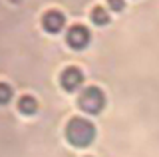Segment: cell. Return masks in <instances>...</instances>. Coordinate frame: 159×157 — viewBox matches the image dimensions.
I'll use <instances>...</instances> for the list:
<instances>
[{"mask_svg":"<svg viewBox=\"0 0 159 157\" xmlns=\"http://www.w3.org/2000/svg\"><path fill=\"white\" fill-rule=\"evenodd\" d=\"M89 38H92V34H89V30L86 26H82V24L70 26V30L66 34V42L70 44L72 50H84L89 44Z\"/></svg>","mask_w":159,"mask_h":157,"instance_id":"cell-3","label":"cell"},{"mask_svg":"<svg viewBox=\"0 0 159 157\" xmlns=\"http://www.w3.org/2000/svg\"><path fill=\"white\" fill-rule=\"evenodd\" d=\"M92 22L98 24V26L107 24L109 22V12L103 6H93V10H92Z\"/></svg>","mask_w":159,"mask_h":157,"instance_id":"cell-7","label":"cell"},{"mask_svg":"<svg viewBox=\"0 0 159 157\" xmlns=\"http://www.w3.org/2000/svg\"><path fill=\"white\" fill-rule=\"evenodd\" d=\"M10 100H12V87L6 82H0V105L8 104Z\"/></svg>","mask_w":159,"mask_h":157,"instance_id":"cell-8","label":"cell"},{"mask_svg":"<svg viewBox=\"0 0 159 157\" xmlns=\"http://www.w3.org/2000/svg\"><path fill=\"white\" fill-rule=\"evenodd\" d=\"M64 24H66V18H64V14L58 12V10H48V12L42 16V28H44L46 32H50V34L62 32Z\"/></svg>","mask_w":159,"mask_h":157,"instance_id":"cell-5","label":"cell"},{"mask_svg":"<svg viewBox=\"0 0 159 157\" xmlns=\"http://www.w3.org/2000/svg\"><path fill=\"white\" fill-rule=\"evenodd\" d=\"M96 137V127L86 117H72L66 125V139L74 147H88Z\"/></svg>","mask_w":159,"mask_h":157,"instance_id":"cell-1","label":"cell"},{"mask_svg":"<svg viewBox=\"0 0 159 157\" xmlns=\"http://www.w3.org/2000/svg\"><path fill=\"white\" fill-rule=\"evenodd\" d=\"M16 107H18L20 114H24V115H34L38 111V101H36V97H34V96L24 94V96L18 97Z\"/></svg>","mask_w":159,"mask_h":157,"instance_id":"cell-6","label":"cell"},{"mask_svg":"<svg viewBox=\"0 0 159 157\" xmlns=\"http://www.w3.org/2000/svg\"><path fill=\"white\" fill-rule=\"evenodd\" d=\"M107 6L111 8L113 12H121L125 8V0H107Z\"/></svg>","mask_w":159,"mask_h":157,"instance_id":"cell-9","label":"cell"},{"mask_svg":"<svg viewBox=\"0 0 159 157\" xmlns=\"http://www.w3.org/2000/svg\"><path fill=\"white\" fill-rule=\"evenodd\" d=\"M86 157H92V155H86Z\"/></svg>","mask_w":159,"mask_h":157,"instance_id":"cell-11","label":"cell"},{"mask_svg":"<svg viewBox=\"0 0 159 157\" xmlns=\"http://www.w3.org/2000/svg\"><path fill=\"white\" fill-rule=\"evenodd\" d=\"M78 105H80V110H84L86 114L96 115L103 110V105H106V96H103V92L99 90L98 86H89L86 90H82V94L78 97Z\"/></svg>","mask_w":159,"mask_h":157,"instance_id":"cell-2","label":"cell"},{"mask_svg":"<svg viewBox=\"0 0 159 157\" xmlns=\"http://www.w3.org/2000/svg\"><path fill=\"white\" fill-rule=\"evenodd\" d=\"M60 84L66 92H76L82 87L84 84V72L76 66H68L64 68L62 74H60Z\"/></svg>","mask_w":159,"mask_h":157,"instance_id":"cell-4","label":"cell"},{"mask_svg":"<svg viewBox=\"0 0 159 157\" xmlns=\"http://www.w3.org/2000/svg\"><path fill=\"white\" fill-rule=\"evenodd\" d=\"M10 2H14V4H18V2H22V0H10Z\"/></svg>","mask_w":159,"mask_h":157,"instance_id":"cell-10","label":"cell"}]
</instances>
